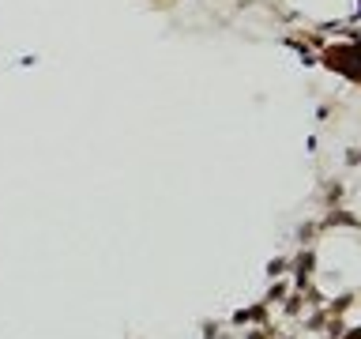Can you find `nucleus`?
Masks as SVG:
<instances>
[]
</instances>
